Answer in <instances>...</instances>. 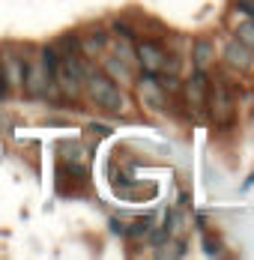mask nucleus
Here are the masks:
<instances>
[{"instance_id": "1", "label": "nucleus", "mask_w": 254, "mask_h": 260, "mask_svg": "<svg viewBox=\"0 0 254 260\" xmlns=\"http://www.w3.org/2000/svg\"><path fill=\"white\" fill-rule=\"evenodd\" d=\"M84 93L90 96V102L102 108L105 114H123L126 111V96L120 90L117 81H111L105 72H99L96 66H90L87 78H84Z\"/></svg>"}, {"instance_id": "2", "label": "nucleus", "mask_w": 254, "mask_h": 260, "mask_svg": "<svg viewBox=\"0 0 254 260\" xmlns=\"http://www.w3.org/2000/svg\"><path fill=\"white\" fill-rule=\"evenodd\" d=\"M21 93H24L27 99H45V96H54V93H57L54 78H51V72L45 69V63H42L39 57L27 63L24 87H21Z\"/></svg>"}, {"instance_id": "3", "label": "nucleus", "mask_w": 254, "mask_h": 260, "mask_svg": "<svg viewBox=\"0 0 254 260\" xmlns=\"http://www.w3.org/2000/svg\"><path fill=\"white\" fill-rule=\"evenodd\" d=\"M206 102L212 111V120L218 126H230L233 117H236V108H233V96L221 81H209V93H206Z\"/></svg>"}, {"instance_id": "4", "label": "nucleus", "mask_w": 254, "mask_h": 260, "mask_svg": "<svg viewBox=\"0 0 254 260\" xmlns=\"http://www.w3.org/2000/svg\"><path fill=\"white\" fill-rule=\"evenodd\" d=\"M135 57H138V66L144 69V72H162V66H165V48L158 45V42H152V39H144V42H138L135 45Z\"/></svg>"}, {"instance_id": "5", "label": "nucleus", "mask_w": 254, "mask_h": 260, "mask_svg": "<svg viewBox=\"0 0 254 260\" xmlns=\"http://www.w3.org/2000/svg\"><path fill=\"white\" fill-rule=\"evenodd\" d=\"M221 57H225V63L230 69H239V72H248L254 66V48H248L239 39H230L228 45L221 48Z\"/></svg>"}, {"instance_id": "6", "label": "nucleus", "mask_w": 254, "mask_h": 260, "mask_svg": "<svg viewBox=\"0 0 254 260\" xmlns=\"http://www.w3.org/2000/svg\"><path fill=\"white\" fill-rule=\"evenodd\" d=\"M0 60H3V72H6V81H9V90H12V93H21V87H24V72H27V60L21 57V54H15V51H3Z\"/></svg>"}, {"instance_id": "7", "label": "nucleus", "mask_w": 254, "mask_h": 260, "mask_svg": "<svg viewBox=\"0 0 254 260\" xmlns=\"http://www.w3.org/2000/svg\"><path fill=\"white\" fill-rule=\"evenodd\" d=\"M108 42H111V33L108 30H90V33H84L81 36V57H87V60H96L102 54L108 51Z\"/></svg>"}, {"instance_id": "8", "label": "nucleus", "mask_w": 254, "mask_h": 260, "mask_svg": "<svg viewBox=\"0 0 254 260\" xmlns=\"http://www.w3.org/2000/svg\"><path fill=\"white\" fill-rule=\"evenodd\" d=\"M138 90H141V96H144V102L150 105V108H155V111H162L165 108V102H168V93L158 87V81H155V75H150L147 72V78H141V84H138Z\"/></svg>"}, {"instance_id": "9", "label": "nucleus", "mask_w": 254, "mask_h": 260, "mask_svg": "<svg viewBox=\"0 0 254 260\" xmlns=\"http://www.w3.org/2000/svg\"><path fill=\"white\" fill-rule=\"evenodd\" d=\"M105 75H108L111 81H117V84H126V81L135 78V66H129V63H123L120 57L108 54V57H105Z\"/></svg>"}, {"instance_id": "10", "label": "nucleus", "mask_w": 254, "mask_h": 260, "mask_svg": "<svg viewBox=\"0 0 254 260\" xmlns=\"http://www.w3.org/2000/svg\"><path fill=\"white\" fill-rule=\"evenodd\" d=\"M212 60H215V45L209 39H195V45H192V63H195V69H209Z\"/></svg>"}, {"instance_id": "11", "label": "nucleus", "mask_w": 254, "mask_h": 260, "mask_svg": "<svg viewBox=\"0 0 254 260\" xmlns=\"http://www.w3.org/2000/svg\"><path fill=\"white\" fill-rule=\"evenodd\" d=\"M51 45L60 51V57H75V54H81V36H78V33H63V36H57Z\"/></svg>"}, {"instance_id": "12", "label": "nucleus", "mask_w": 254, "mask_h": 260, "mask_svg": "<svg viewBox=\"0 0 254 260\" xmlns=\"http://www.w3.org/2000/svg\"><path fill=\"white\" fill-rule=\"evenodd\" d=\"M39 60L45 63V69H48L51 75H54L63 57H60V51H57V48H54V45H51V42H48V45H42V48H39Z\"/></svg>"}, {"instance_id": "13", "label": "nucleus", "mask_w": 254, "mask_h": 260, "mask_svg": "<svg viewBox=\"0 0 254 260\" xmlns=\"http://www.w3.org/2000/svg\"><path fill=\"white\" fill-rule=\"evenodd\" d=\"M57 150H60V158H63V161H84L81 144H75V141H63Z\"/></svg>"}, {"instance_id": "14", "label": "nucleus", "mask_w": 254, "mask_h": 260, "mask_svg": "<svg viewBox=\"0 0 254 260\" xmlns=\"http://www.w3.org/2000/svg\"><path fill=\"white\" fill-rule=\"evenodd\" d=\"M236 39H239V42H245L248 48H254V18L239 21V27H236Z\"/></svg>"}, {"instance_id": "15", "label": "nucleus", "mask_w": 254, "mask_h": 260, "mask_svg": "<svg viewBox=\"0 0 254 260\" xmlns=\"http://www.w3.org/2000/svg\"><path fill=\"white\" fill-rule=\"evenodd\" d=\"M111 27H114V33H117V36H123V39H135V30H132V24H126V21H120V18H117Z\"/></svg>"}, {"instance_id": "16", "label": "nucleus", "mask_w": 254, "mask_h": 260, "mask_svg": "<svg viewBox=\"0 0 254 260\" xmlns=\"http://www.w3.org/2000/svg\"><path fill=\"white\" fill-rule=\"evenodd\" d=\"M9 96H12V90H9V81H6V72H3V60H0V102L9 99Z\"/></svg>"}, {"instance_id": "17", "label": "nucleus", "mask_w": 254, "mask_h": 260, "mask_svg": "<svg viewBox=\"0 0 254 260\" xmlns=\"http://www.w3.org/2000/svg\"><path fill=\"white\" fill-rule=\"evenodd\" d=\"M236 6H239L248 18H254V0H236Z\"/></svg>"}]
</instances>
